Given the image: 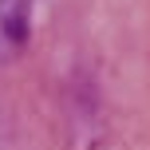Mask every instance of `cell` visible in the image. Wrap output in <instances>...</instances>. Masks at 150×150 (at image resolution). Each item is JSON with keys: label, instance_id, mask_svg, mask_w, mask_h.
Instances as JSON below:
<instances>
[{"label": "cell", "instance_id": "1", "mask_svg": "<svg viewBox=\"0 0 150 150\" xmlns=\"http://www.w3.org/2000/svg\"><path fill=\"white\" fill-rule=\"evenodd\" d=\"M28 40V0H0V63L12 59Z\"/></svg>", "mask_w": 150, "mask_h": 150}]
</instances>
